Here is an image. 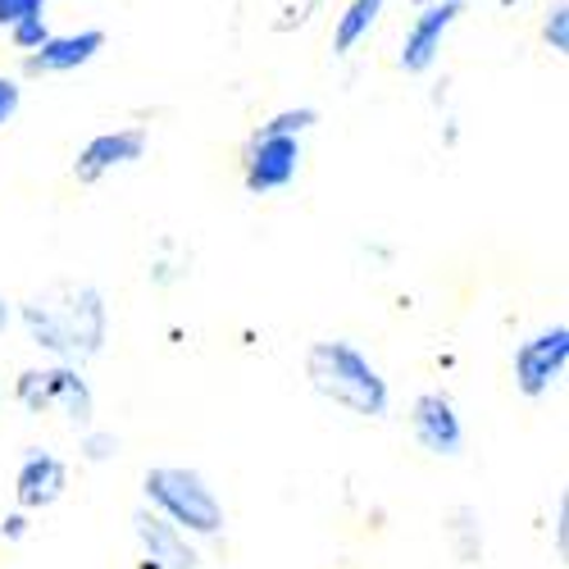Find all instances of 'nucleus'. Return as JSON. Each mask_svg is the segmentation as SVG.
Returning a JSON list of instances; mask_svg holds the SVG:
<instances>
[{"label": "nucleus", "instance_id": "bb28decb", "mask_svg": "<svg viewBox=\"0 0 569 569\" xmlns=\"http://www.w3.org/2000/svg\"><path fill=\"white\" fill-rule=\"evenodd\" d=\"M442 123H447V128H442V141H447V147H456V141H460V123H456L451 114H447Z\"/></svg>", "mask_w": 569, "mask_h": 569}, {"label": "nucleus", "instance_id": "b1692460", "mask_svg": "<svg viewBox=\"0 0 569 569\" xmlns=\"http://www.w3.org/2000/svg\"><path fill=\"white\" fill-rule=\"evenodd\" d=\"M28 529H32V515H28V510H19V506H14L6 519H0V538H6V542H23V538H28Z\"/></svg>", "mask_w": 569, "mask_h": 569}, {"label": "nucleus", "instance_id": "2eb2a0df", "mask_svg": "<svg viewBox=\"0 0 569 569\" xmlns=\"http://www.w3.org/2000/svg\"><path fill=\"white\" fill-rule=\"evenodd\" d=\"M192 273V256H187L173 237H164L160 242V256L151 260V269H147V278H151V288H178V282Z\"/></svg>", "mask_w": 569, "mask_h": 569}, {"label": "nucleus", "instance_id": "39448f33", "mask_svg": "<svg viewBox=\"0 0 569 569\" xmlns=\"http://www.w3.org/2000/svg\"><path fill=\"white\" fill-rule=\"evenodd\" d=\"M569 369V323L556 319L547 328H538L533 338H525L510 356V373H515V392L525 401H547L560 378Z\"/></svg>", "mask_w": 569, "mask_h": 569}, {"label": "nucleus", "instance_id": "20e7f679", "mask_svg": "<svg viewBox=\"0 0 569 569\" xmlns=\"http://www.w3.org/2000/svg\"><path fill=\"white\" fill-rule=\"evenodd\" d=\"M14 401L28 415H64L69 429H87L97 423V392H91L82 365H32L14 378Z\"/></svg>", "mask_w": 569, "mask_h": 569}, {"label": "nucleus", "instance_id": "5701e85b", "mask_svg": "<svg viewBox=\"0 0 569 569\" xmlns=\"http://www.w3.org/2000/svg\"><path fill=\"white\" fill-rule=\"evenodd\" d=\"M46 6H51V0H0V28H10L28 14H46Z\"/></svg>", "mask_w": 569, "mask_h": 569}, {"label": "nucleus", "instance_id": "7ed1b4c3", "mask_svg": "<svg viewBox=\"0 0 569 569\" xmlns=\"http://www.w3.org/2000/svg\"><path fill=\"white\" fill-rule=\"evenodd\" d=\"M141 497H147L141 506L160 510L169 525H178L201 547L223 542V533H228V515H223L219 492L192 465H151L147 473H141Z\"/></svg>", "mask_w": 569, "mask_h": 569}, {"label": "nucleus", "instance_id": "f257e3e1", "mask_svg": "<svg viewBox=\"0 0 569 569\" xmlns=\"http://www.w3.org/2000/svg\"><path fill=\"white\" fill-rule=\"evenodd\" d=\"M14 323L60 365H91L110 342V306L97 282H51L28 301H14Z\"/></svg>", "mask_w": 569, "mask_h": 569}, {"label": "nucleus", "instance_id": "4468645a", "mask_svg": "<svg viewBox=\"0 0 569 569\" xmlns=\"http://www.w3.org/2000/svg\"><path fill=\"white\" fill-rule=\"evenodd\" d=\"M442 533L456 551L460 565H483V519L473 506H456L447 519H442Z\"/></svg>", "mask_w": 569, "mask_h": 569}, {"label": "nucleus", "instance_id": "a878e982", "mask_svg": "<svg viewBox=\"0 0 569 569\" xmlns=\"http://www.w3.org/2000/svg\"><path fill=\"white\" fill-rule=\"evenodd\" d=\"M360 251L373 260H392V247H383V242H360Z\"/></svg>", "mask_w": 569, "mask_h": 569}, {"label": "nucleus", "instance_id": "412c9836", "mask_svg": "<svg viewBox=\"0 0 569 569\" xmlns=\"http://www.w3.org/2000/svg\"><path fill=\"white\" fill-rule=\"evenodd\" d=\"M23 106V82L14 73H0V128H6Z\"/></svg>", "mask_w": 569, "mask_h": 569}, {"label": "nucleus", "instance_id": "423d86ee", "mask_svg": "<svg viewBox=\"0 0 569 569\" xmlns=\"http://www.w3.org/2000/svg\"><path fill=\"white\" fill-rule=\"evenodd\" d=\"M306 164V137H264L251 132L242 151V187L251 197H273L288 192Z\"/></svg>", "mask_w": 569, "mask_h": 569}, {"label": "nucleus", "instance_id": "a211bd4d", "mask_svg": "<svg viewBox=\"0 0 569 569\" xmlns=\"http://www.w3.org/2000/svg\"><path fill=\"white\" fill-rule=\"evenodd\" d=\"M542 46L551 56H569V0H551L542 14Z\"/></svg>", "mask_w": 569, "mask_h": 569}, {"label": "nucleus", "instance_id": "c85d7f7f", "mask_svg": "<svg viewBox=\"0 0 569 569\" xmlns=\"http://www.w3.org/2000/svg\"><path fill=\"white\" fill-rule=\"evenodd\" d=\"M410 6H415V10H423V6H433V0H410Z\"/></svg>", "mask_w": 569, "mask_h": 569}, {"label": "nucleus", "instance_id": "aec40b11", "mask_svg": "<svg viewBox=\"0 0 569 569\" xmlns=\"http://www.w3.org/2000/svg\"><path fill=\"white\" fill-rule=\"evenodd\" d=\"M319 10H323V0H301V6H288V10H282V19H273V32H297V28H306Z\"/></svg>", "mask_w": 569, "mask_h": 569}, {"label": "nucleus", "instance_id": "6ab92c4d", "mask_svg": "<svg viewBox=\"0 0 569 569\" xmlns=\"http://www.w3.org/2000/svg\"><path fill=\"white\" fill-rule=\"evenodd\" d=\"M6 32H10V46H14V51H19V56H28V51H37V46H41L46 37H51L56 28H51V19H46V14H28V19L10 23Z\"/></svg>", "mask_w": 569, "mask_h": 569}, {"label": "nucleus", "instance_id": "f3484780", "mask_svg": "<svg viewBox=\"0 0 569 569\" xmlns=\"http://www.w3.org/2000/svg\"><path fill=\"white\" fill-rule=\"evenodd\" d=\"M315 128H319V110L315 106H288V110L269 114L256 132H264V137H310Z\"/></svg>", "mask_w": 569, "mask_h": 569}, {"label": "nucleus", "instance_id": "c756f323", "mask_svg": "<svg viewBox=\"0 0 569 569\" xmlns=\"http://www.w3.org/2000/svg\"><path fill=\"white\" fill-rule=\"evenodd\" d=\"M137 569H160V565H151V560H141V565H137Z\"/></svg>", "mask_w": 569, "mask_h": 569}, {"label": "nucleus", "instance_id": "9b49d317", "mask_svg": "<svg viewBox=\"0 0 569 569\" xmlns=\"http://www.w3.org/2000/svg\"><path fill=\"white\" fill-rule=\"evenodd\" d=\"M69 492V465L64 456L46 451V447H28L19 469H14V506L28 510V515H41L60 506Z\"/></svg>", "mask_w": 569, "mask_h": 569}, {"label": "nucleus", "instance_id": "6e6552de", "mask_svg": "<svg viewBox=\"0 0 569 569\" xmlns=\"http://www.w3.org/2000/svg\"><path fill=\"white\" fill-rule=\"evenodd\" d=\"M406 419H410L415 442L429 451V456H438V460H460L465 456L469 438H465V419H460V406H456L451 392H442V388L419 392L410 401V415Z\"/></svg>", "mask_w": 569, "mask_h": 569}, {"label": "nucleus", "instance_id": "0eeeda50", "mask_svg": "<svg viewBox=\"0 0 569 569\" xmlns=\"http://www.w3.org/2000/svg\"><path fill=\"white\" fill-rule=\"evenodd\" d=\"M465 10H469L465 0H433V6H423V10L410 19L406 37H401L397 69H401L406 78H429V73L438 69V60H442V46H447L451 28L465 19Z\"/></svg>", "mask_w": 569, "mask_h": 569}, {"label": "nucleus", "instance_id": "f8f14e48", "mask_svg": "<svg viewBox=\"0 0 569 569\" xmlns=\"http://www.w3.org/2000/svg\"><path fill=\"white\" fill-rule=\"evenodd\" d=\"M106 32L101 28H78V32H51L37 51L23 56V78H60L78 73L106 51Z\"/></svg>", "mask_w": 569, "mask_h": 569}, {"label": "nucleus", "instance_id": "9d476101", "mask_svg": "<svg viewBox=\"0 0 569 569\" xmlns=\"http://www.w3.org/2000/svg\"><path fill=\"white\" fill-rule=\"evenodd\" d=\"M132 538L141 547V560H151L160 569H201L206 565V551L197 538H187L178 525L151 506H137L132 510Z\"/></svg>", "mask_w": 569, "mask_h": 569}, {"label": "nucleus", "instance_id": "ddd939ff", "mask_svg": "<svg viewBox=\"0 0 569 569\" xmlns=\"http://www.w3.org/2000/svg\"><path fill=\"white\" fill-rule=\"evenodd\" d=\"M383 10H388V0H347L333 23V60H351L373 37V28L383 23Z\"/></svg>", "mask_w": 569, "mask_h": 569}, {"label": "nucleus", "instance_id": "4be33fe9", "mask_svg": "<svg viewBox=\"0 0 569 569\" xmlns=\"http://www.w3.org/2000/svg\"><path fill=\"white\" fill-rule=\"evenodd\" d=\"M551 547L560 560L569 556V497L565 492L556 497V515H551Z\"/></svg>", "mask_w": 569, "mask_h": 569}, {"label": "nucleus", "instance_id": "cd10ccee", "mask_svg": "<svg viewBox=\"0 0 569 569\" xmlns=\"http://www.w3.org/2000/svg\"><path fill=\"white\" fill-rule=\"evenodd\" d=\"M497 6H501V10H515V6H525V0H497Z\"/></svg>", "mask_w": 569, "mask_h": 569}, {"label": "nucleus", "instance_id": "393cba45", "mask_svg": "<svg viewBox=\"0 0 569 569\" xmlns=\"http://www.w3.org/2000/svg\"><path fill=\"white\" fill-rule=\"evenodd\" d=\"M10 328H14V301L0 292V333H10Z\"/></svg>", "mask_w": 569, "mask_h": 569}, {"label": "nucleus", "instance_id": "dca6fc26", "mask_svg": "<svg viewBox=\"0 0 569 569\" xmlns=\"http://www.w3.org/2000/svg\"><path fill=\"white\" fill-rule=\"evenodd\" d=\"M119 456H123V438L114 429H97V423L78 429V460L82 465H114Z\"/></svg>", "mask_w": 569, "mask_h": 569}, {"label": "nucleus", "instance_id": "1a4fd4ad", "mask_svg": "<svg viewBox=\"0 0 569 569\" xmlns=\"http://www.w3.org/2000/svg\"><path fill=\"white\" fill-rule=\"evenodd\" d=\"M147 151H151V132L141 128V123L97 132V137H91L87 147L78 151V160H73V178H78L82 187H97L101 178L141 164V160H147Z\"/></svg>", "mask_w": 569, "mask_h": 569}, {"label": "nucleus", "instance_id": "f03ea898", "mask_svg": "<svg viewBox=\"0 0 569 569\" xmlns=\"http://www.w3.org/2000/svg\"><path fill=\"white\" fill-rule=\"evenodd\" d=\"M306 383L315 397L338 406L356 419H388L392 415V383L356 342L323 338L306 351Z\"/></svg>", "mask_w": 569, "mask_h": 569}]
</instances>
